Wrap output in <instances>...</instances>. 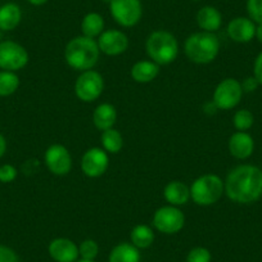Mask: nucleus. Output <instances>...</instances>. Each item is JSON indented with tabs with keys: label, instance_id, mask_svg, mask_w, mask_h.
Instances as JSON below:
<instances>
[{
	"label": "nucleus",
	"instance_id": "obj_1",
	"mask_svg": "<svg viewBox=\"0 0 262 262\" xmlns=\"http://www.w3.org/2000/svg\"><path fill=\"white\" fill-rule=\"evenodd\" d=\"M225 194L239 205H252L262 196V170L254 165H239L226 176Z\"/></svg>",
	"mask_w": 262,
	"mask_h": 262
},
{
	"label": "nucleus",
	"instance_id": "obj_2",
	"mask_svg": "<svg viewBox=\"0 0 262 262\" xmlns=\"http://www.w3.org/2000/svg\"><path fill=\"white\" fill-rule=\"evenodd\" d=\"M100 49L95 39L88 36H76L66 45L64 59L71 69L76 71L93 70L99 60Z\"/></svg>",
	"mask_w": 262,
	"mask_h": 262
},
{
	"label": "nucleus",
	"instance_id": "obj_3",
	"mask_svg": "<svg viewBox=\"0 0 262 262\" xmlns=\"http://www.w3.org/2000/svg\"><path fill=\"white\" fill-rule=\"evenodd\" d=\"M184 50L191 62L196 64H207L217 57L220 52V41L213 32H194L185 40Z\"/></svg>",
	"mask_w": 262,
	"mask_h": 262
},
{
	"label": "nucleus",
	"instance_id": "obj_4",
	"mask_svg": "<svg viewBox=\"0 0 262 262\" xmlns=\"http://www.w3.org/2000/svg\"><path fill=\"white\" fill-rule=\"evenodd\" d=\"M148 57L157 64H170L179 54V42L175 35L165 30L153 31L145 42Z\"/></svg>",
	"mask_w": 262,
	"mask_h": 262
},
{
	"label": "nucleus",
	"instance_id": "obj_5",
	"mask_svg": "<svg viewBox=\"0 0 262 262\" xmlns=\"http://www.w3.org/2000/svg\"><path fill=\"white\" fill-rule=\"evenodd\" d=\"M225 193V184L215 173H205L196 178L190 185V198L198 206L215 205Z\"/></svg>",
	"mask_w": 262,
	"mask_h": 262
},
{
	"label": "nucleus",
	"instance_id": "obj_6",
	"mask_svg": "<svg viewBox=\"0 0 262 262\" xmlns=\"http://www.w3.org/2000/svg\"><path fill=\"white\" fill-rule=\"evenodd\" d=\"M243 94L241 81L233 79V77H228V79L221 80L216 86L215 92H213L212 103L217 110H233L241 103Z\"/></svg>",
	"mask_w": 262,
	"mask_h": 262
},
{
	"label": "nucleus",
	"instance_id": "obj_7",
	"mask_svg": "<svg viewBox=\"0 0 262 262\" xmlns=\"http://www.w3.org/2000/svg\"><path fill=\"white\" fill-rule=\"evenodd\" d=\"M104 89V80L99 72L88 70L80 74L75 82V94L81 102L90 103L97 100Z\"/></svg>",
	"mask_w": 262,
	"mask_h": 262
},
{
	"label": "nucleus",
	"instance_id": "obj_8",
	"mask_svg": "<svg viewBox=\"0 0 262 262\" xmlns=\"http://www.w3.org/2000/svg\"><path fill=\"white\" fill-rule=\"evenodd\" d=\"M110 12L120 26L134 27L142 19L143 6L140 0H112Z\"/></svg>",
	"mask_w": 262,
	"mask_h": 262
},
{
	"label": "nucleus",
	"instance_id": "obj_9",
	"mask_svg": "<svg viewBox=\"0 0 262 262\" xmlns=\"http://www.w3.org/2000/svg\"><path fill=\"white\" fill-rule=\"evenodd\" d=\"M29 53L21 44L12 40L0 42V70L16 72L26 67Z\"/></svg>",
	"mask_w": 262,
	"mask_h": 262
},
{
	"label": "nucleus",
	"instance_id": "obj_10",
	"mask_svg": "<svg viewBox=\"0 0 262 262\" xmlns=\"http://www.w3.org/2000/svg\"><path fill=\"white\" fill-rule=\"evenodd\" d=\"M185 225V216L183 211L176 206H163L160 207L153 215V226L160 233L176 234L181 230Z\"/></svg>",
	"mask_w": 262,
	"mask_h": 262
},
{
	"label": "nucleus",
	"instance_id": "obj_11",
	"mask_svg": "<svg viewBox=\"0 0 262 262\" xmlns=\"http://www.w3.org/2000/svg\"><path fill=\"white\" fill-rule=\"evenodd\" d=\"M45 165L48 170L57 176H64L71 171L72 157L71 153L64 145L53 144L45 150Z\"/></svg>",
	"mask_w": 262,
	"mask_h": 262
},
{
	"label": "nucleus",
	"instance_id": "obj_12",
	"mask_svg": "<svg viewBox=\"0 0 262 262\" xmlns=\"http://www.w3.org/2000/svg\"><path fill=\"white\" fill-rule=\"evenodd\" d=\"M110 166V157L103 148H90L81 158V170L88 178H99Z\"/></svg>",
	"mask_w": 262,
	"mask_h": 262
},
{
	"label": "nucleus",
	"instance_id": "obj_13",
	"mask_svg": "<svg viewBox=\"0 0 262 262\" xmlns=\"http://www.w3.org/2000/svg\"><path fill=\"white\" fill-rule=\"evenodd\" d=\"M97 41L100 52L111 55V57L122 54L128 48V37L126 36L125 32L120 31V30L112 29L103 31Z\"/></svg>",
	"mask_w": 262,
	"mask_h": 262
},
{
	"label": "nucleus",
	"instance_id": "obj_14",
	"mask_svg": "<svg viewBox=\"0 0 262 262\" xmlns=\"http://www.w3.org/2000/svg\"><path fill=\"white\" fill-rule=\"evenodd\" d=\"M48 252L55 262H76L80 257L79 246L69 238L53 239Z\"/></svg>",
	"mask_w": 262,
	"mask_h": 262
},
{
	"label": "nucleus",
	"instance_id": "obj_15",
	"mask_svg": "<svg viewBox=\"0 0 262 262\" xmlns=\"http://www.w3.org/2000/svg\"><path fill=\"white\" fill-rule=\"evenodd\" d=\"M226 32L233 41L246 44L256 36V24L249 17H235L228 24Z\"/></svg>",
	"mask_w": 262,
	"mask_h": 262
},
{
	"label": "nucleus",
	"instance_id": "obj_16",
	"mask_svg": "<svg viewBox=\"0 0 262 262\" xmlns=\"http://www.w3.org/2000/svg\"><path fill=\"white\" fill-rule=\"evenodd\" d=\"M229 152L236 160H247L254 152L253 138L247 131H236L229 139Z\"/></svg>",
	"mask_w": 262,
	"mask_h": 262
},
{
	"label": "nucleus",
	"instance_id": "obj_17",
	"mask_svg": "<svg viewBox=\"0 0 262 262\" xmlns=\"http://www.w3.org/2000/svg\"><path fill=\"white\" fill-rule=\"evenodd\" d=\"M163 196L171 206H184L190 200V188L179 180L170 181L163 189Z\"/></svg>",
	"mask_w": 262,
	"mask_h": 262
},
{
	"label": "nucleus",
	"instance_id": "obj_18",
	"mask_svg": "<svg viewBox=\"0 0 262 262\" xmlns=\"http://www.w3.org/2000/svg\"><path fill=\"white\" fill-rule=\"evenodd\" d=\"M196 24L202 31L215 34L223 25V16L217 8L212 6H206L196 13Z\"/></svg>",
	"mask_w": 262,
	"mask_h": 262
},
{
	"label": "nucleus",
	"instance_id": "obj_19",
	"mask_svg": "<svg viewBox=\"0 0 262 262\" xmlns=\"http://www.w3.org/2000/svg\"><path fill=\"white\" fill-rule=\"evenodd\" d=\"M131 77L139 84L152 82L160 74V64L153 60H139L131 67Z\"/></svg>",
	"mask_w": 262,
	"mask_h": 262
},
{
	"label": "nucleus",
	"instance_id": "obj_20",
	"mask_svg": "<svg viewBox=\"0 0 262 262\" xmlns=\"http://www.w3.org/2000/svg\"><path fill=\"white\" fill-rule=\"evenodd\" d=\"M116 120H117V111L115 105L111 103H102L98 105L93 113V122L95 127L100 131L108 130L115 126Z\"/></svg>",
	"mask_w": 262,
	"mask_h": 262
},
{
	"label": "nucleus",
	"instance_id": "obj_21",
	"mask_svg": "<svg viewBox=\"0 0 262 262\" xmlns=\"http://www.w3.org/2000/svg\"><path fill=\"white\" fill-rule=\"evenodd\" d=\"M22 19V11L18 4L6 3L0 7V31H12Z\"/></svg>",
	"mask_w": 262,
	"mask_h": 262
},
{
	"label": "nucleus",
	"instance_id": "obj_22",
	"mask_svg": "<svg viewBox=\"0 0 262 262\" xmlns=\"http://www.w3.org/2000/svg\"><path fill=\"white\" fill-rule=\"evenodd\" d=\"M140 249L134 244L120 243L111 251L108 262H140Z\"/></svg>",
	"mask_w": 262,
	"mask_h": 262
},
{
	"label": "nucleus",
	"instance_id": "obj_23",
	"mask_svg": "<svg viewBox=\"0 0 262 262\" xmlns=\"http://www.w3.org/2000/svg\"><path fill=\"white\" fill-rule=\"evenodd\" d=\"M81 31L84 36L92 37V39L99 37L104 31V18L97 12H90L85 14L81 21Z\"/></svg>",
	"mask_w": 262,
	"mask_h": 262
},
{
	"label": "nucleus",
	"instance_id": "obj_24",
	"mask_svg": "<svg viewBox=\"0 0 262 262\" xmlns=\"http://www.w3.org/2000/svg\"><path fill=\"white\" fill-rule=\"evenodd\" d=\"M130 239L131 244H134L138 249H147L155 242V231L150 226L139 224L131 230Z\"/></svg>",
	"mask_w": 262,
	"mask_h": 262
},
{
	"label": "nucleus",
	"instance_id": "obj_25",
	"mask_svg": "<svg viewBox=\"0 0 262 262\" xmlns=\"http://www.w3.org/2000/svg\"><path fill=\"white\" fill-rule=\"evenodd\" d=\"M103 149L111 155H116L120 152L123 147V138L121 133L116 128H108V130L102 131V137H100Z\"/></svg>",
	"mask_w": 262,
	"mask_h": 262
},
{
	"label": "nucleus",
	"instance_id": "obj_26",
	"mask_svg": "<svg viewBox=\"0 0 262 262\" xmlns=\"http://www.w3.org/2000/svg\"><path fill=\"white\" fill-rule=\"evenodd\" d=\"M19 86V77L16 72L0 71V97H9L17 92Z\"/></svg>",
	"mask_w": 262,
	"mask_h": 262
},
{
	"label": "nucleus",
	"instance_id": "obj_27",
	"mask_svg": "<svg viewBox=\"0 0 262 262\" xmlns=\"http://www.w3.org/2000/svg\"><path fill=\"white\" fill-rule=\"evenodd\" d=\"M254 116L248 110H239L234 113L233 125L238 131H248L253 126Z\"/></svg>",
	"mask_w": 262,
	"mask_h": 262
},
{
	"label": "nucleus",
	"instance_id": "obj_28",
	"mask_svg": "<svg viewBox=\"0 0 262 262\" xmlns=\"http://www.w3.org/2000/svg\"><path fill=\"white\" fill-rule=\"evenodd\" d=\"M79 252L80 257L82 259H92V261H94L97 258L98 253H99V246L93 239H85V241L80 243Z\"/></svg>",
	"mask_w": 262,
	"mask_h": 262
},
{
	"label": "nucleus",
	"instance_id": "obj_29",
	"mask_svg": "<svg viewBox=\"0 0 262 262\" xmlns=\"http://www.w3.org/2000/svg\"><path fill=\"white\" fill-rule=\"evenodd\" d=\"M212 254L205 247H195L190 249L186 256V262H211Z\"/></svg>",
	"mask_w": 262,
	"mask_h": 262
},
{
	"label": "nucleus",
	"instance_id": "obj_30",
	"mask_svg": "<svg viewBox=\"0 0 262 262\" xmlns=\"http://www.w3.org/2000/svg\"><path fill=\"white\" fill-rule=\"evenodd\" d=\"M247 12L254 24H262V0H247Z\"/></svg>",
	"mask_w": 262,
	"mask_h": 262
},
{
	"label": "nucleus",
	"instance_id": "obj_31",
	"mask_svg": "<svg viewBox=\"0 0 262 262\" xmlns=\"http://www.w3.org/2000/svg\"><path fill=\"white\" fill-rule=\"evenodd\" d=\"M17 168L12 165L0 166V181L2 183H12L17 178Z\"/></svg>",
	"mask_w": 262,
	"mask_h": 262
},
{
	"label": "nucleus",
	"instance_id": "obj_32",
	"mask_svg": "<svg viewBox=\"0 0 262 262\" xmlns=\"http://www.w3.org/2000/svg\"><path fill=\"white\" fill-rule=\"evenodd\" d=\"M0 262H19L18 254L11 247L0 244Z\"/></svg>",
	"mask_w": 262,
	"mask_h": 262
},
{
	"label": "nucleus",
	"instance_id": "obj_33",
	"mask_svg": "<svg viewBox=\"0 0 262 262\" xmlns=\"http://www.w3.org/2000/svg\"><path fill=\"white\" fill-rule=\"evenodd\" d=\"M253 76L262 86V52L257 54L256 59L253 63Z\"/></svg>",
	"mask_w": 262,
	"mask_h": 262
},
{
	"label": "nucleus",
	"instance_id": "obj_34",
	"mask_svg": "<svg viewBox=\"0 0 262 262\" xmlns=\"http://www.w3.org/2000/svg\"><path fill=\"white\" fill-rule=\"evenodd\" d=\"M241 84H242V89H243V93H253L256 92L257 88L259 86L258 81L254 79V76L246 77V79L243 80V82H241Z\"/></svg>",
	"mask_w": 262,
	"mask_h": 262
},
{
	"label": "nucleus",
	"instance_id": "obj_35",
	"mask_svg": "<svg viewBox=\"0 0 262 262\" xmlns=\"http://www.w3.org/2000/svg\"><path fill=\"white\" fill-rule=\"evenodd\" d=\"M7 150V142H6V138L3 135L0 134V158L3 157L4 153Z\"/></svg>",
	"mask_w": 262,
	"mask_h": 262
},
{
	"label": "nucleus",
	"instance_id": "obj_36",
	"mask_svg": "<svg viewBox=\"0 0 262 262\" xmlns=\"http://www.w3.org/2000/svg\"><path fill=\"white\" fill-rule=\"evenodd\" d=\"M254 37L258 40V42H261L262 44V24L256 25V36Z\"/></svg>",
	"mask_w": 262,
	"mask_h": 262
},
{
	"label": "nucleus",
	"instance_id": "obj_37",
	"mask_svg": "<svg viewBox=\"0 0 262 262\" xmlns=\"http://www.w3.org/2000/svg\"><path fill=\"white\" fill-rule=\"evenodd\" d=\"M27 2L35 7H40V6H44V4H47L49 0H27Z\"/></svg>",
	"mask_w": 262,
	"mask_h": 262
},
{
	"label": "nucleus",
	"instance_id": "obj_38",
	"mask_svg": "<svg viewBox=\"0 0 262 262\" xmlns=\"http://www.w3.org/2000/svg\"><path fill=\"white\" fill-rule=\"evenodd\" d=\"M76 262H95V261H92V259H77Z\"/></svg>",
	"mask_w": 262,
	"mask_h": 262
},
{
	"label": "nucleus",
	"instance_id": "obj_39",
	"mask_svg": "<svg viewBox=\"0 0 262 262\" xmlns=\"http://www.w3.org/2000/svg\"><path fill=\"white\" fill-rule=\"evenodd\" d=\"M102 2H103V3H107V4H110L111 2H112V0H102Z\"/></svg>",
	"mask_w": 262,
	"mask_h": 262
},
{
	"label": "nucleus",
	"instance_id": "obj_40",
	"mask_svg": "<svg viewBox=\"0 0 262 262\" xmlns=\"http://www.w3.org/2000/svg\"><path fill=\"white\" fill-rule=\"evenodd\" d=\"M193 2H200V0H193Z\"/></svg>",
	"mask_w": 262,
	"mask_h": 262
}]
</instances>
